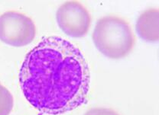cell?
<instances>
[{
  "label": "cell",
  "instance_id": "1",
  "mask_svg": "<svg viewBox=\"0 0 159 115\" xmlns=\"http://www.w3.org/2000/svg\"><path fill=\"white\" fill-rule=\"evenodd\" d=\"M19 84L33 108L43 114L57 115L87 102L90 73L75 44L58 36H48L26 55Z\"/></svg>",
  "mask_w": 159,
  "mask_h": 115
},
{
  "label": "cell",
  "instance_id": "2",
  "mask_svg": "<svg viewBox=\"0 0 159 115\" xmlns=\"http://www.w3.org/2000/svg\"><path fill=\"white\" fill-rule=\"evenodd\" d=\"M93 40L101 53L114 60L128 56L135 45V37L129 21L117 15H107L97 22Z\"/></svg>",
  "mask_w": 159,
  "mask_h": 115
},
{
  "label": "cell",
  "instance_id": "3",
  "mask_svg": "<svg viewBox=\"0 0 159 115\" xmlns=\"http://www.w3.org/2000/svg\"><path fill=\"white\" fill-rule=\"evenodd\" d=\"M57 22L61 30L73 37H83L91 25V16L85 6L78 1H68L59 8Z\"/></svg>",
  "mask_w": 159,
  "mask_h": 115
},
{
  "label": "cell",
  "instance_id": "4",
  "mask_svg": "<svg viewBox=\"0 0 159 115\" xmlns=\"http://www.w3.org/2000/svg\"><path fill=\"white\" fill-rule=\"evenodd\" d=\"M0 36L9 44L22 45L32 39L34 28L25 16L12 13L2 18Z\"/></svg>",
  "mask_w": 159,
  "mask_h": 115
},
{
  "label": "cell",
  "instance_id": "5",
  "mask_svg": "<svg viewBox=\"0 0 159 115\" xmlns=\"http://www.w3.org/2000/svg\"><path fill=\"white\" fill-rule=\"evenodd\" d=\"M159 11L157 9H146L139 15L136 31L139 37L149 42H156L159 39Z\"/></svg>",
  "mask_w": 159,
  "mask_h": 115
},
{
  "label": "cell",
  "instance_id": "6",
  "mask_svg": "<svg viewBox=\"0 0 159 115\" xmlns=\"http://www.w3.org/2000/svg\"><path fill=\"white\" fill-rule=\"evenodd\" d=\"M84 115H119L116 111L109 108H93L87 111Z\"/></svg>",
  "mask_w": 159,
  "mask_h": 115
}]
</instances>
